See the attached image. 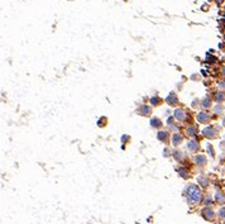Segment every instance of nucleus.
<instances>
[{"label": "nucleus", "instance_id": "f257e3e1", "mask_svg": "<svg viewBox=\"0 0 225 224\" xmlns=\"http://www.w3.org/2000/svg\"><path fill=\"white\" fill-rule=\"evenodd\" d=\"M185 194H186V199H187V201L190 203V204H199V203L201 201V199H202L201 190L199 189L197 185H194V184L189 185Z\"/></svg>", "mask_w": 225, "mask_h": 224}, {"label": "nucleus", "instance_id": "f03ea898", "mask_svg": "<svg viewBox=\"0 0 225 224\" xmlns=\"http://www.w3.org/2000/svg\"><path fill=\"white\" fill-rule=\"evenodd\" d=\"M202 136L211 139V138H215L216 136H218V132H216V129L214 128V127H206V128L202 130Z\"/></svg>", "mask_w": 225, "mask_h": 224}, {"label": "nucleus", "instance_id": "7ed1b4c3", "mask_svg": "<svg viewBox=\"0 0 225 224\" xmlns=\"http://www.w3.org/2000/svg\"><path fill=\"white\" fill-rule=\"evenodd\" d=\"M173 117H175V119H177V120L185 122L186 120V112L184 109H176L175 113H173Z\"/></svg>", "mask_w": 225, "mask_h": 224}, {"label": "nucleus", "instance_id": "20e7f679", "mask_svg": "<svg viewBox=\"0 0 225 224\" xmlns=\"http://www.w3.org/2000/svg\"><path fill=\"white\" fill-rule=\"evenodd\" d=\"M209 120H210V115L206 112H200L197 114V122H200L202 124H206L209 123Z\"/></svg>", "mask_w": 225, "mask_h": 224}, {"label": "nucleus", "instance_id": "39448f33", "mask_svg": "<svg viewBox=\"0 0 225 224\" xmlns=\"http://www.w3.org/2000/svg\"><path fill=\"white\" fill-rule=\"evenodd\" d=\"M199 148H200V145H199L197 141L192 139V141L187 142V150H189V151H191V152H197Z\"/></svg>", "mask_w": 225, "mask_h": 224}, {"label": "nucleus", "instance_id": "423d86ee", "mask_svg": "<svg viewBox=\"0 0 225 224\" xmlns=\"http://www.w3.org/2000/svg\"><path fill=\"white\" fill-rule=\"evenodd\" d=\"M202 215H204V218L207 219V220H213L214 217H215V214L213 212V209L211 208H205L202 210Z\"/></svg>", "mask_w": 225, "mask_h": 224}, {"label": "nucleus", "instance_id": "0eeeda50", "mask_svg": "<svg viewBox=\"0 0 225 224\" xmlns=\"http://www.w3.org/2000/svg\"><path fill=\"white\" fill-rule=\"evenodd\" d=\"M137 113L139 114V115H143V117H148V115H151V113H152V110H151V108L149 107H147V105H143V107H141L137 110Z\"/></svg>", "mask_w": 225, "mask_h": 224}, {"label": "nucleus", "instance_id": "6e6552de", "mask_svg": "<svg viewBox=\"0 0 225 224\" xmlns=\"http://www.w3.org/2000/svg\"><path fill=\"white\" fill-rule=\"evenodd\" d=\"M166 101L169 104V105H176L178 103V99H177V95L175 92H169L168 96L166 98Z\"/></svg>", "mask_w": 225, "mask_h": 224}, {"label": "nucleus", "instance_id": "1a4fd4ad", "mask_svg": "<svg viewBox=\"0 0 225 224\" xmlns=\"http://www.w3.org/2000/svg\"><path fill=\"white\" fill-rule=\"evenodd\" d=\"M168 137H169V134H168V132H166V130H159V132L157 133V138H158L161 142H167Z\"/></svg>", "mask_w": 225, "mask_h": 224}, {"label": "nucleus", "instance_id": "9d476101", "mask_svg": "<svg viewBox=\"0 0 225 224\" xmlns=\"http://www.w3.org/2000/svg\"><path fill=\"white\" fill-rule=\"evenodd\" d=\"M182 139H184V137H182L180 133H175V134L172 136V145H173V146L181 145V143H182Z\"/></svg>", "mask_w": 225, "mask_h": 224}, {"label": "nucleus", "instance_id": "9b49d317", "mask_svg": "<svg viewBox=\"0 0 225 224\" xmlns=\"http://www.w3.org/2000/svg\"><path fill=\"white\" fill-rule=\"evenodd\" d=\"M195 162L199 166H205L206 165V157L204 155H197L196 157H195Z\"/></svg>", "mask_w": 225, "mask_h": 224}, {"label": "nucleus", "instance_id": "f8f14e48", "mask_svg": "<svg viewBox=\"0 0 225 224\" xmlns=\"http://www.w3.org/2000/svg\"><path fill=\"white\" fill-rule=\"evenodd\" d=\"M186 133H187V136H190V137H195L197 134V128L195 125H190L186 128Z\"/></svg>", "mask_w": 225, "mask_h": 224}, {"label": "nucleus", "instance_id": "ddd939ff", "mask_svg": "<svg viewBox=\"0 0 225 224\" xmlns=\"http://www.w3.org/2000/svg\"><path fill=\"white\" fill-rule=\"evenodd\" d=\"M151 127H153V128H159V127H162V122H161L159 118H152Z\"/></svg>", "mask_w": 225, "mask_h": 224}, {"label": "nucleus", "instance_id": "4468645a", "mask_svg": "<svg viewBox=\"0 0 225 224\" xmlns=\"http://www.w3.org/2000/svg\"><path fill=\"white\" fill-rule=\"evenodd\" d=\"M215 200L220 203V204H223V203L225 201V196H224V194L221 191H216V195H215Z\"/></svg>", "mask_w": 225, "mask_h": 224}, {"label": "nucleus", "instance_id": "2eb2a0df", "mask_svg": "<svg viewBox=\"0 0 225 224\" xmlns=\"http://www.w3.org/2000/svg\"><path fill=\"white\" fill-rule=\"evenodd\" d=\"M224 98H225V95H224L223 91H218V92L215 94V101H216L218 104L221 103V101L224 100Z\"/></svg>", "mask_w": 225, "mask_h": 224}, {"label": "nucleus", "instance_id": "dca6fc26", "mask_svg": "<svg viewBox=\"0 0 225 224\" xmlns=\"http://www.w3.org/2000/svg\"><path fill=\"white\" fill-rule=\"evenodd\" d=\"M201 105H202L204 108H210V107H211V100H210L209 98L204 99V100H202V103H201Z\"/></svg>", "mask_w": 225, "mask_h": 224}, {"label": "nucleus", "instance_id": "f3484780", "mask_svg": "<svg viewBox=\"0 0 225 224\" xmlns=\"http://www.w3.org/2000/svg\"><path fill=\"white\" fill-rule=\"evenodd\" d=\"M151 104H152V105H159V104H161V99H159V98H156V96H154V98L151 99Z\"/></svg>", "mask_w": 225, "mask_h": 224}, {"label": "nucleus", "instance_id": "a211bd4d", "mask_svg": "<svg viewBox=\"0 0 225 224\" xmlns=\"http://www.w3.org/2000/svg\"><path fill=\"white\" fill-rule=\"evenodd\" d=\"M214 112L216 114H221L223 113V108H221V105H216V107L214 108Z\"/></svg>", "mask_w": 225, "mask_h": 224}, {"label": "nucleus", "instance_id": "6ab92c4d", "mask_svg": "<svg viewBox=\"0 0 225 224\" xmlns=\"http://www.w3.org/2000/svg\"><path fill=\"white\" fill-rule=\"evenodd\" d=\"M206 60H207V62H215V61H216V57L207 54V56H206Z\"/></svg>", "mask_w": 225, "mask_h": 224}, {"label": "nucleus", "instance_id": "aec40b11", "mask_svg": "<svg viewBox=\"0 0 225 224\" xmlns=\"http://www.w3.org/2000/svg\"><path fill=\"white\" fill-rule=\"evenodd\" d=\"M219 217L220 218H225V208H221L219 210Z\"/></svg>", "mask_w": 225, "mask_h": 224}, {"label": "nucleus", "instance_id": "412c9836", "mask_svg": "<svg viewBox=\"0 0 225 224\" xmlns=\"http://www.w3.org/2000/svg\"><path fill=\"white\" fill-rule=\"evenodd\" d=\"M199 181H200V184L202 185V186H206V185H207V180H205L204 177H200V179H199Z\"/></svg>", "mask_w": 225, "mask_h": 224}, {"label": "nucleus", "instance_id": "4be33fe9", "mask_svg": "<svg viewBox=\"0 0 225 224\" xmlns=\"http://www.w3.org/2000/svg\"><path fill=\"white\" fill-rule=\"evenodd\" d=\"M104 120H106V118H100V119H99V122H97V125H99V127H104V123H103V122Z\"/></svg>", "mask_w": 225, "mask_h": 224}, {"label": "nucleus", "instance_id": "5701e85b", "mask_svg": "<svg viewBox=\"0 0 225 224\" xmlns=\"http://www.w3.org/2000/svg\"><path fill=\"white\" fill-rule=\"evenodd\" d=\"M207 148H209V153L211 156H214V150H213V147H211V145H207Z\"/></svg>", "mask_w": 225, "mask_h": 224}, {"label": "nucleus", "instance_id": "b1692460", "mask_svg": "<svg viewBox=\"0 0 225 224\" xmlns=\"http://www.w3.org/2000/svg\"><path fill=\"white\" fill-rule=\"evenodd\" d=\"M197 105H199V100H197V99H195V100H194V103H192V108H196Z\"/></svg>", "mask_w": 225, "mask_h": 224}, {"label": "nucleus", "instance_id": "393cba45", "mask_svg": "<svg viewBox=\"0 0 225 224\" xmlns=\"http://www.w3.org/2000/svg\"><path fill=\"white\" fill-rule=\"evenodd\" d=\"M219 86L221 87V89H224V90H225V80H223V81H221V82L219 84Z\"/></svg>", "mask_w": 225, "mask_h": 224}, {"label": "nucleus", "instance_id": "a878e982", "mask_svg": "<svg viewBox=\"0 0 225 224\" xmlns=\"http://www.w3.org/2000/svg\"><path fill=\"white\" fill-rule=\"evenodd\" d=\"M164 156H169V151L166 148V150H164Z\"/></svg>", "mask_w": 225, "mask_h": 224}, {"label": "nucleus", "instance_id": "bb28decb", "mask_svg": "<svg viewBox=\"0 0 225 224\" xmlns=\"http://www.w3.org/2000/svg\"><path fill=\"white\" fill-rule=\"evenodd\" d=\"M215 3H218V4H221V3H224V0H215Z\"/></svg>", "mask_w": 225, "mask_h": 224}, {"label": "nucleus", "instance_id": "cd10ccee", "mask_svg": "<svg viewBox=\"0 0 225 224\" xmlns=\"http://www.w3.org/2000/svg\"><path fill=\"white\" fill-rule=\"evenodd\" d=\"M223 125L225 127V117H224V119H223Z\"/></svg>", "mask_w": 225, "mask_h": 224}, {"label": "nucleus", "instance_id": "c85d7f7f", "mask_svg": "<svg viewBox=\"0 0 225 224\" xmlns=\"http://www.w3.org/2000/svg\"><path fill=\"white\" fill-rule=\"evenodd\" d=\"M223 74L225 75V67H224V69H223Z\"/></svg>", "mask_w": 225, "mask_h": 224}, {"label": "nucleus", "instance_id": "c756f323", "mask_svg": "<svg viewBox=\"0 0 225 224\" xmlns=\"http://www.w3.org/2000/svg\"><path fill=\"white\" fill-rule=\"evenodd\" d=\"M218 224H219V223H218Z\"/></svg>", "mask_w": 225, "mask_h": 224}]
</instances>
